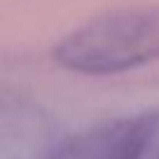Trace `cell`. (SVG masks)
<instances>
[{
  "label": "cell",
  "mask_w": 159,
  "mask_h": 159,
  "mask_svg": "<svg viewBox=\"0 0 159 159\" xmlns=\"http://www.w3.org/2000/svg\"><path fill=\"white\" fill-rule=\"evenodd\" d=\"M61 140L56 119L42 105L0 96V159H56Z\"/></svg>",
  "instance_id": "cell-3"
},
{
  "label": "cell",
  "mask_w": 159,
  "mask_h": 159,
  "mask_svg": "<svg viewBox=\"0 0 159 159\" xmlns=\"http://www.w3.org/2000/svg\"><path fill=\"white\" fill-rule=\"evenodd\" d=\"M56 159H159V108L63 138Z\"/></svg>",
  "instance_id": "cell-2"
},
{
  "label": "cell",
  "mask_w": 159,
  "mask_h": 159,
  "mask_svg": "<svg viewBox=\"0 0 159 159\" xmlns=\"http://www.w3.org/2000/svg\"><path fill=\"white\" fill-rule=\"evenodd\" d=\"M52 56L63 70L98 77L159 61V5L101 12L66 33Z\"/></svg>",
  "instance_id": "cell-1"
}]
</instances>
